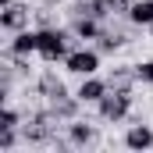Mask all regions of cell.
Masks as SVG:
<instances>
[{
  "label": "cell",
  "mask_w": 153,
  "mask_h": 153,
  "mask_svg": "<svg viewBox=\"0 0 153 153\" xmlns=\"http://www.w3.org/2000/svg\"><path fill=\"white\" fill-rule=\"evenodd\" d=\"M68 39H71V29H61V25H43V29H39V53H36V57H43L46 64L64 61V57L71 53Z\"/></svg>",
  "instance_id": "cell-1"
},
{
  "label": "cell",
  "mask_w": 153,
  "mask_h": 153,
  "mask_svg": "<svg viewBox=\"0 0 153 153\" xmlns=\"http://www.w3.org/2000/svg\"><path fill=\"white\" fill-rule=\"evenodd\" d=\"M132 89H114L111 85V93L96 103V114H100V121H107V125H121L125 117L132 114Z\"/></svg>",
  "instance_id": "cell-2"
},
{
  "label": "cell",
  "mask_w": 153,
  "mask_h": 153,
  "mask_svg": "<svg viewBox=\"0 0 153 153\" xmlns=\"http://www.w3.org/2000/svg\"><path fill=\"white\" fill-rule=\"evenodd\" d=\"M100 64H103L100 46H78V50H71V53L64 57V71H68V75H78V78L96 75Z\"/></svg>",
  "instance_id": "cell-3"
},
{
  "label": "cell",
  "mask_w": 153,
  "mask_h": 153,
  "mask_svg": "<svg viewBox=\"0 0 153 153\" xmlns=\"http://www.w3.org/2000/svg\"><path fill=\"white\" fill-rule=\"evenodd\" d=\"M64 143H68L71 150H89V146H96V143H100V128H96L93 121L75 117V121H68V125H64Z\"/></svg>",
  "instance_id": "cell-4"
},
{
  "label": "cell",
  "mask_w": 153,
  "mask_h": 153,
  "mask_svg": "<svg viewBox=\"0 0 153 153\" xmlns=\"http://www.w3.org/2000/svg\"><path fill=\"white\" fill-rule=\"evenodd\" d=\"M107 93H111V78H103L100 71H96V75H85L82 82H78V89H75V96L85 103V107H96Z\"/></svg>",
  "instance_id": "cell-5"
},
{
  "label": "cell",
  "mask_w": 153,
  "mask_h": 153,
  "mask_svg": "<svg viewBox=\"0 0 153 153\" xmlns=\"http://www.w3.org/2000/svg\"><path fill=\"white\" fill-rule=\"evenodd\" d=\"M32 53H39V29L11 32V39H7V57H22V61H29Z\"/></svg>",
  "instance_id": "cell-6"
},
{
  "label": "cell",
  "mask_w": 153,
  "mask_h": 153,
  "mask_svg": "<svg viewBox=\"0 0 153 153\" xmlns=\"http://www.w3.org/2000/svg\"><path fill=\"white\" fill-rule=\"evenodd\" d=\"M125 150H132V153L153 150V125H146V121L128 125V132H125Z\"/></svg>",
  "instance_id": "cell-7"
},
{
  "label": "cell",
  "mask_w": 153,
  "mask_h": 153,
  "mask_svg": "<svg viewBox=\"0 0 153 153\" xmlns=\"http://www.w3.org/2000/svg\"><path fill=\"white\" fill-rule=\"evenodd\" d=\"M0 29H4V32H22V29H29V4L0 7Z\"/></svg>",
  "instance_id": "cell-8"
},
{
  "label": "cell",
  "mask_w": 153,
  "mask_h": 153,
  "mask_svg": "<svg viewBox=\"0 0 153 153\" xmlns=\"http://www.w3.org/2000/svg\"><path fill=\"white\" fill-rule=\"evenodd\" d=\"M68 29H71V36H75V39L93 43V39L103 36V29H107V25H103L100 18H93V14H82V18H71V25H68Z\"/></svg>",
  "instance_id": "cell-9"
},
{
  "label": "cell",
  "mask_w": 153,
  "mask_h": 153,
  "mask_svg": "<svg viewBox=\"0 0 153 153\" xmlns=\"http://www.w3.org/2000/svg\"><path fill=\"white\" fill-rule=\"evenodd\" d=\"M39 96H43L46 103H57V100H64V96H71V93L64 89V82L53 75V71H43V75H39Z\"/></svg>",
  "instance_id": "cell-10"
},
{
  "label": "cell",
  "mask_w": 153,
  "mask_h": 153,
  "mask_svg": "<svg viewBox=\"0 0 153 153\" xmlns=\"http://www.w3.org/2000/svg\"><path fill=\"white\" fill-rule=\"evenodd\" d=\"M125 18L135 25V29H153V0H132Z\"/></svg>",
  "instance_id": "cell-11"
},
{
  "label": "cell",
  "mask_w": 153,
  "mask_h": 153,
  "mask_svg": "<svg viewBox=\"0 0 153 153\" xmlns=\"http://www.w3.org/2000/svg\"><path fill=\"white\" fill-rule=\"evenodd\" d=\"M0 128H22V111L7 100L4 103V111H0Z\"/></svg>",
  "instance_id": "cell-12"
},
{
  "label": "cell",
  "mask_w": 153,
  "mask_h": 153,
  "mask_svg": "<svg viewBox=\"0 0 153 153\" xmlns=\"http://www.w3.org/2000/svg\"><path fill=\"white\" fill-rule=\"evenodd\" d=\"M132 71H135V82H139V85H153V57L132 64Z\"/></svg>",
  "instance_id": "cell-13"
},
{
  "label": "cell",
  "mask_w": 153,
  "mask_h": 153,
  "mask_svg": "<svg viewBox=\"0 0 153 153\" xmlns=\"http://www.w3.org/2000/svg\"><path fill=\"white\" fill-rule=\"evenodd\" d=\"M11 4H18V0H0V7H11Z\"/></svg>",
  "instance_id": "cell-14"
}]
</instances>
